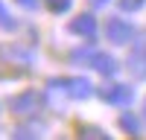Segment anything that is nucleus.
<instances>
[{
	"label": "nucleus",
	"mask_w": 146,
	"mask_h": 140,
	"mask_svg": "<svg viewBox=\"0 0 146 140\" xmlns=\"http://www.w3.org/2000/svg\"><path fill=\"white\" fill-rule=\"evenodd\" d=\"M108 35H111V41H129L131 29H129V23H123L120 18H114V20H108Z\"/></svg>",
	"instance_id": "nucleus-1"
},
{
	"label": "nucleus",
	"mask_w": 146,
	"mask_h": 140,
	"mask_svg": "<svg viewBox=\"0 0 146 140\" xmlns=\"http://www.w3.org/2000/svg\"><path fill=\"white\" fill-rule=\"evenodd\" d=\"M102 96L114 99V102H129V99H131V90H129V88H120V85H114V90H102Z\"/></svg>",
	"instance_id": "nucleus-2"
},
{
	"label": "nucleus",
	"mask_w": 146,
	"mask_h": 140,
	"mask_svg": "<svg viewBox=\"0 0 146 140\" xmlns=\"http://www.w3.org/2000/svg\"><path fill=\"white\" fill-rule=\"evenodd\" d=\"M73 29H76V32H85V35H94V20L85 15L82 20H73Z\"/></svg>",
	"instance_id": "nucleus-3"
},
{
	"label": "nucleus",
	"mask_w": 146,
	"mask_h": 140,
	"mask_svg": "<svg viewBox=\"0 0 146 140\" xmlns=\"http://www.w3.org/2000/svg\"><path fill=\"white\" fill-rule=\"evenodd\" d=\"M140 3H143V0H123V6H126V9H137Z\"/></svg>",
	"instance_id": "nucleus-4"
},
{
	"label": "nucleus",
	"mask_w": 146,
	"mask_h": 140,
	"mask_svg": "<svg viewBox=\"0 0 146 140\" xmlns=\"http://www.w3.org/2000/svg\"><path fill=\"white\" fill-rule=\"evenodd\" d=\"M18 3H23V6H32V3H35V0H18Z\"/></svg>",
	"instance_id": "nucleus-5"
},
{
	"label": "nucleus",
	"mask_w": 146,
	"mask_h": 140,
	"mask_svg": "<svg viewBox=\"0 0 146 140\" xmlns=\"http://www.w3.org/2000/svg\"><path fill=\"white\" fill-rule=\"evenodd\" d=\"M91 3H96V6H100V3H105V0H91Z\"/></svg>",
	"instance_id": "nucleus-6"
}]
</instances>
